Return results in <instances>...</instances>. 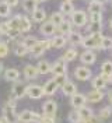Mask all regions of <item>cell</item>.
<instances>
[{
	"mask_svg": "<svg viewBox=\"0 0 112 123\" xmlns=\"http://www.w3.org/2000/svg\"><path fill=\"white\" fill-rule=\"evenodd\" d=\"M77 57V50L76 49H73V48H70V49H67L66 53L63 55V59L66 62H73Z\"/></svg>",
	"mask_w": 112,
	"mask_h": 123,
	"instance_id": "e575fe53",
	"label": "cell"
},
{
	"mask_svg": "<svg viewBox=\"0 0 112 123\" xmlns=\"http://www.w3.org/2000/svg\"><path fill=\"white\" fill-rule=\"evenodd\" d=\"M74 11V6H73V3L72 1H69V0H65V1H62V4H60V13L65 15H70Z\"/></svg>",
	"mask_w": 112,
	"mask_h": 123,
	"instance_id": "603a6c76",
	"label": "cell"
},
{
	"mask_svg": "<svg viewBox=\"0 0 112 123\" xmlns=\"http://www.w3.org/2000/svg\"><path fill=\"white\" fill-rule=\"evenodd\" d=\"M69 1H73V0H69Z\"/></svg>",
	"mask_w": 112,
	"mask_h": 123,
	"instance_id": "11a10c76",
	"label": "cell"
},
{
	"mask_svg": "<svg viewBox=\"0 0 112 123\" xmlns=\"http://www.w3.org/2000/svg\"><path fill=\"white\" fill-rule=\"evenodd\" d=\"M51 48V39H45V41H38L35 45L30 49L28 53L31 55V57H39Z\"/></svg>",
	"mask_w": 112,
	"mask_h": 123,
	"instance_id": "6da1fadb",
	"label": "cell"
},
{
	"mask_svg": "<svg viewBox=\"0 0 112 123\" xmlns=\"http://www.w3.org/2000/svg\"><path fill=\"white\" fill-rule=\"evenodd\" d=\"M3 69H4V67H3V63H0V74L3 73Z\"/></svg>",
	"mask_w": 112,
	"mask_h": 123,
	"instance_id": "681fc988",
	"label": "cell"
},
{
	"mask_svg": "<svg viewBox=\"0 0 112 123\" xmlns=\"http://www.w3.org/2000/svg\"><path fill=\"white\" fill-rule=\"evenodd\" d=\"M25 95H28L31 99H39L44 97V90L41 85H37V84H32V85H28L25 88Z\"/></svg>",
	"mask_w": 112,
	"mask_h": 123,
	"instance_id": "5b68a950",
	"label": "cell"
},
{
	"mask_svg": "<svg viewBox=\"0 0 112 123\" xmlns=\"http://www.w3.org/2000/svg\"><path fill=\"white\" fill-rule=\"evenodd\" d=\"M108 81H109V83H112V74L109 76V78H108Z\"/></svg>",
	"mask_w": 112,
	"mask_h": 123,
	"instance_id": "f5cc1de1",
	"label": "cell"
},
{
	"mask_svg": "<svg viewBox=\"0 0 112 123\" xmlns=\"http://www.w3.org/2000/svg\"><path fill=\"white\" fill-rule=\"evenodd\" d=\"M80 45L83 48H86V49H99V46L97 45V42H95V39H94L92 35H87L86 38H83Z\"/></svg>",
	"mask_w": 112,
	"mask_h": 123,
	"instance_id": "ac0fdd59",
	"label": "cell"
},
{
	"mask_svg": "<svg viewBox=\"0 0 112 123\" xmlns=\"http://www.w3.org/2000/svg\"><path fill=\"white\" fill-rule=\"evenodd\" d=\"M30 52V49L28 48H25V46L22 45V43H18V45L14 48V53L18 56V57H22V56H25V55Z\"/></svg>",
	"mask_w": 112,
	"mask_h": 123,
	"instance_id": "836d02e7",
	"label": "cell"
},
{
	"mask_svg": "<svg viewBox=\"0 0 112 123\" xmlns=\"http://www.w3.org/2000/svg\"><path fill=\"white\" fill-rule=\"evenodd\" d=\"M41 34L42 35H46V37H51L55 34V31H56V25L52 23V21H44V24H41Z\"/></svg>",
	"mask_w": 112,
	"mask_h": 123,
	"instance_id": "8fae6325",
	"label": "cell"
},
{
	"mask_svg": "<svg viewBox=\"0 0 112 123\" xmlns=\"http://www.w3.org/2000/svg\"><path fill=\"white\" fill-rule=\"evenodd\" d=\"M102 6L101 3H97V1H90L88 3V13H102Z\"/></svg>",
	"mask_w": 112,
	"mask_h": 123,
	"instance_id": "1f68e13d",
	"label": "cell"
},
{
	"mask_svg": "<svg viewBox=\"0 0 112 123\" xmlns=\"http://www.w3.org/2000/svg\"><path fill=\"white\" fill-rule=\"evenodd\" d=\"M8 31H10V25H8L7 21H3V23H0V35L6 37V35L8 34Z\"/></svg>",
	"mask_w": 112,
	"mask_h": 123,
	"instance_id": "60d3db41",
	"label": "cell"
},
{
	"mask_svg": "<svg viewBox=\"0 0 112 123\" xmlns=\"http://www.w3.org/2000/svg\"><path fill=\"white\" fill-rule=\"evenodd\" d=\"M109 28L112 30V20H109Z\"/></svg>",
	"mask_w": 112,
	"mask_h": 123,
	"instance_id": "db71d44e",
	"label": "cell"
},
{
	"mask_svg": "<svg viewBox=\"0 0 112 123\" xmlns=\"http://www.w3.org/2000/svg\"><path fill=\"white\" fill-rule=\"evenodd\" d=\"M91 76H92L91 70L88 67H86V66H79L74 70V77L77 80H80V81H87V80L91 78Z\"/></svg>",
	"mask_w": 112,
	"mask_h": 123,
	"instance_id": "52a82bcc",
	"label": "cell"
},
{
	"mask_svg": "<svg viewBox=\"0 0 112 123\" xmlns=\"http://www.w3.org/2000/svg\"><path fill=\"white\" fill-rule=\"evenodd\" d=\"M55 76H62V74H67V67H66V60L63 57H60L52 64V69H51Z\"/></svg>",
	"mask_w": 112,
	"mask_h": 123,
	"instance_id": "8992f818",
	"label": "cell"
},
{
	"mask_svg": "<svg viewBox=\"0 0 112 123\" xmlns=\"http://www.w3.org/2000/svg\"><path fill=\"white\" fill-rule=\"evenodd\" d=\"M111 52H112V49H111Z\"/></svg>",
	"mask_w": 112,
	"mask_h": 123,
	"instance_id": "9f6ffc18",
	"label": "cell"
},
{
	"mask_svg": "<svg viewBox=\"0 0 112 123\" xmlns=\"http://www.w3.org/2000/svg\"><path fill=\"white\" fill-rule=\"evenodd\" d=\"M102 98H104V92L101 90H94V91L88 92V95H86V99L91 104H97L99 101H102Z\"/></svg>",
	"mask_w": 112,
	"mask_h": 123,
	"instance_id": "9a60e30c",
	"label": "cell"
},
{
	"mask_svg": "<svg viewBox=\"0 0 112 123\" xmlns=\"http://www.w3.org/2000/svg\"><path fill=\"white\" fill-rule=\"evenodd\" d=\"M17 117H18V122L21 123H32V122L38 123L39 119H41V116L38 115L37 112H32L30 109H25L21 113H17Z\"/></svg>",
	"mask_w": 112,
	"mask_h": 123,
	"instance_id": "3957f363",
	"label": "cell"
},
{
	"mask_svg": "<svg viewBox=\"0 0 112 123\" xmlns=\"http://www.w3.org/2000/svg\"><path fill=\"white\" fill-rule=\"evenodd\" d=\"M42 111H44V115H52L55 116L56 111H58V105L53 99H49L46 101L44 105H42Z\"/></svg>",
	"mask_w": 112,
	"mask_h": 123,
	"instance_id": "7c38bea8",
	"label": "cell"
},
{
	"mask_svg": "<svg viewBox=\"0 0 112 123\" xmlns=\"http://www.w3.org/2000/svg\"><path fill=\"white\" fill-rule=\"evenodd\" d=\"M108 98H109V102H111V105H112V90L108 92Z\"/></svg>",
	"mask_w": 112,
	"mask_h": 123,
	"instance_id": "c3c4849f",
	"label": "cell"
},
{
	"mask_svg": "<svg viewBox=\"0 0 112 123\" xmlns=\"http://www.w3.org/2000/svg\"><path fill=\"white\" fill-rule=\"evenodd\" d=\"M77 113L80 115V117H81L83 120H87L90 117H92V109L86 106V105H83V106H80L77 109Z\"/></svg>",
	"mask_w": 112,
	"mask_h": 123,
	"instance_id": "83f0119b",
	"label": "cell"
},
{
	"mask_svg": "<svg viewBox=\"0 0 112 123\" xmlns=\"http://www.w3.org/2000/svg\"><path fill=\"white\" fill-rule=\"evenodd\" d=\"M67 37H69V42H70L72 45H80L83 38H84L81 32H77V31H72Z\"/></svg>",
	"mask_w": 112,
	"mask_h": 123,
	"instance_id": "cb8c5ba5",
	"label": "cell"
},
{
	"mask_svg": "<svg viewBox=\"0 0 112 123\" xmlns=\"http://www.w3.org/2000/svg\"><path fill=\"white\" fill-rule=\"evenodd\" d=\"M22 8H24L27 13L32 14V13L38 8V3L35 0H22Z\"/></svg>",
	"mask_w": 112,
	"mask_h": 123,
	"instance_id": "4316f807",
	"label": "cell"
},
{
	"mask_svg": "<svg viewBox=\"0 0 112 123\" xmlns=\"http://www.w3.org/2000/svg\"><path fill=\"white\" fill-rule=\"evenodd\" d=\"M38 70H37V66H32V64H27L24 67V77L27 80H35L38 77Z\"/></svg>",
	"mask_w": 112,
	"mask_h": 123,
	"instance_id": "e0dca14e",
	"label": "cell"
},
{
	"mask_svg": "<svg viewBox=\"0 0 112 123\" xmlns=\"http://www.w3.org/2000/svg\"><path fill=\"white\" fill-rule=\"evenodd\" d=\"M31 15H32V21H35V23H44L46 20V11L44 8H37Z\"/></svg>",
	"mask_w": 112,
	"mask_h": 123,
	"instance_id": "484cf974",
	"label": "cell"
},
{
	"mask_svg": "<svg viewBox=\"0 0 112 123\" xmlns=\"http://www.w3.org/2000/svg\"><path fill=\"white\" fill-rule=\"evenodd\" d=\"M3 119L7 123H17L18 122V117L15 113V108L10 106L8 104H6L3 106Z\"/></svg>",
	"mask_w": 112,
	"mask_h": 123,
	"instance_id": "277c9868",
	"label": "cell"
},
{
	"mask_svg": "<svg viewBox=\"0 0 112 123\" xmlns=\"http://www.w3.org/2000/svg\"><path fill=\"white\" fill-rule=\"evenodd\" d=\"M111 115H112V108L111 106H105V108H102V109L99 111L98 117H99V119H106V117H109Z\"/></svg>",
	"mask_w": 112,
	"mask_h": 123,
	"instance_id": "74e56055",
	"label": "cell"
},
{
	"mask_svg": "<svg viewBox=\"0 0 112 123\" xmlns=\"http://www.w3.org/2000/svg\"><path fill=\"white\" fill-rule=\"evenodd\" d=\"M86 102H87L86 95H83L80 92H76V94H73V95L70 97V104H72V106L74 108V109H79L80 106L86 105Z\"/></svg>",
	"mask_w": 112,
	"mask_h": 123,
	"instance_id": "ba28073f",
	"label": "cell"
},
{
	"mask_svg": "<svg viewBox=\"0 0 112 123\" xmlns=\"http://www.w3.org/2000/svg\"><path fill=\"white\" fill-rule=\"evenodd\" d=\"M58 88H59V87H58V84H56L55 78L48 80V81L45 83V85L42 87V90H44V95H53Z\"/></svg>",
	"mask_w": 112,
	"mask_h": 123,
	"instance_id": "4fadbf2b",
	"label": "cell"
},
{
	"mask_svg": "<svg viewBox=\"0 0 112 123\" xmlns=\"http://www.w3.org/2000/svg\"><path fill=\"white\" fill-rule=\"evenodd\" d=\"M8 45L6 42H0V57H6L8 55Z\"/></svg>",
	"mask_w": 112,
	"mask_h": 123,
	"instance_id": "b9f144b4",
	"label": "cell"
},
{
	"mask_svg": "<svg viewBox=\"0 0 112 123\" xmlns=\"http://www.w3.org/2000/svg\"><path fill=\"white\" fill-rule=\"evenodd\" d=\"M60 88H62V91H63V94H65L66 97H72L73 94L77 92V87H76L74 83H72V81H66Z\"/></svg>",
	"mask_w": 112,
	"mask_h": 123,
	"instance_id": "d6986e66",
	"label": "cell"
},
{
	"mask_svg": "<svg viewBox=\"0 0 112 123\" xmlns=\"http://www.w3.org/2000/svg\"><path fill=\"white\" fill-rule=\"evenodd\" d=\"M51 69H52V66L48 60H39V63L37 64V70L39 74H48V73H51Z\"/></svg>",
	"mask_w": 112,
	"mask_h": 123,
	"instance_id": "7402d4cb",
	"label": "cell"
},
{
	"mask_svg": "<svg viewBox=\"0 0 112 123\" xmlns=\"http://www.w3.org/2000/svg\"><path fill=\"white\" fill-rule=\"evenodd\" d=\"M80 119H81V117H80V115L77 113V111H72V112L69 113V120H70L72 123H77Z\"/></svg>",
	"mask_w": 112,
	"mask_h": 123,
	"instance_id": "f6af8a7d",
	"label": "cell"
},
{
	"mask_svg": "<svg viewBox=\"0 0 112 123\" xmlns=\"http://www.w3.org/2000/svg\"><path fill=\"white\" fill-rule=\"evenodd\" d=\"M37 42H38V39L35 38V37H25V38H24V41H22L21 43H22L24 46H25V48L31 49V48L35 45Z\"/></svg>",
	"mask_w": 112,
	"mask_h": 123,
	"instance_id": "8d00e7d4",
	"label": "cell"
},
{
	"mask_svg": "<svg viewBox=\"0 0 112 123\" xmlns=\"http://www.w3.org/2000/svg\"><path fill=\"white\" fill-rule=\"evenodd\" d=\"M106 83H108V81H106V80H104L101 76L94 77V78H92V81H91L92 88H94V90H101V91H102L105 87H106Z\"/></svg>",
	"mask_w": 112,
	"mask_h": 123,
	"instance_id": "d4e9b609",
	"label": "cell"
},
{
	"mask_svg": "<svg viewBox=\"0 0 112 123\" xmlns=\"http://www.w3.org/2000/svg\"><path fill=\"white\" fill-rule=\"evenodd\" d=\"M25 85L22 84V83H18V81H15V84L13 85V88H11V95L14 97V99H20L22 98L24 95H25Z\"/></svg>",
	"mask_w": 112,
	"mask_h": 123,
	"instance_id": "30bf717a",
	"label": "cell"
},
{
	"mask_svg": "<svg viewBox=\"0 0 112 123\" xmlns=\"http://www.w3.org/2000/svg\"><path fill=\"white\" fill-rule=\"evenodd\" d=\"M99 48L101 49H112V38L109 37H104L101 43H99Z\"/></svg>",
	"mask_w": 112,
	"mask_h": 123,
	"instance_id": "f35d334b",
	"label": "cell"
},
{
	"mask_svg": "<svg viewBox=\"0 0 112 123\" xmlns=\"http://www.w3.org/2000/svg\"><path fill=\"white\" fill-rule=\"evenodd\" d=\"M49 21H52V23L58 27L59 24H62L63 21H65V15L62 14L60 11H55V13L51 15V20H49Z\"/></svg>",
	"mask_w": 112,
	"mask_h": 123,
	"instance_id": "4dcf8cb0",
	"label": "cell"
},
{
	"mask_svg": "<svg viewBox=\"0 0 112 123\" xmlns=\"http://www.w3.org/2000/svg\"><path fill=\"white\" fill-rule=\"evenodd\" d=\"M80 60H81V63H84V64L88 66V64H94V63H95L97 56H95V53H94L91 49H86L81 53V56H80Z\"/></svg>",
	"mask_w": 112,
	"mask_h": 123,
	"instance_id": "9c48e42d",
	"label": "cell"
},
{
	"mask_svg": "<svg viewBox=\"0 0 112 123\" xmlns=\"http://www.w3.org/2000/svg\"><path fill=\"white\" fill-rule=\"evenodd\" d=\"M101 31H102V23H90L87 27V32H90L91 35L101 32Z\"/></svg>",
	"mask_w": 112,
	"mask_h": 123,
	"instance_id": "f546056e",
	"label": "cell"
},
{
	"mask_svg": "<svg viewBox=\"0 0 112 123\" xmlns=\"http://www.w3.org/2000/svg\"><path fill=\"white\" fill-rule=\"evenodd\" d=\"M70 23L73 24L74 27H79V28H83V27H86V24H87V20H88V17L86 14V11H83V10H74L72 14H70Z\"/></svg>",
	"mask_w": 112,
	"mask_h": 123,
	"instance_id": "7a4b0ae2",
	"label": "cell"
},
{
	"mask_svg": "<svg viewBox=\"0 0 112 123\" xmlns=\"http://www.w3.org/2000/svg\"><path fill=\"white\" fill-rule=\"evenodd\" d=\"M92 1H97V3H101V4H105V3H108V0H92Z\"/></svg>",
	"mask_w": 112,
	"mask_h": 123,
	"instance_id": "7dc6e473",
	"label": "cell"
},
{
	"mask_svg": "<svg viewBox=\"0 0 112 123\" xmlns=\"http://www.w3.org/2000/svg\"><path fill=\"white\" fill-rule=\"evenodd\" d=\"M90 23H102V13H91Z\"/></svg>",
	"mask_w": 112,
	"mask_h": 123,
	"instance_id": "ab89813d",
	"label": "cell"
},
{
	"mask_svg": "<svg viewBox=\"0 0 112 123\" xmlns=\"http://www.w3.org/2000/svg\"><path fill=\"white\" fill-rule=\"evenodd\" d=\"M3 77H4V80L6 81H17L18 80V77H20V71L14 67H10V69H6L4 70V73H3Z\"/></svg>",
	"mask_w": 112,
	"mask_h": 123,
	"instance_id": "5bb4252c",
	"label": "cell"
},
{
	"mask_svg": "<svg viewBox=\"0 0 112 123\" xmlns=\"http://www.w3.org/2000/svg\"><path fill=\"white\" fill-rule=\"evenodd\" d=\"M38 123H56V120H55V116H52V115H44V116H41V119H39Z\"/></svg>",
	"mask_w": 112,
	"mask_h": 123,
	"instance_id": "7bdbcfd3",
	"label": "cell"
},
{
	"mask_svg": "<svg viewBox=\"0 0 112 123\" xmlns=\"http://www.w3.org/2000/svg\"><path fill=\"white\" fill-rule=\"evenodd\" d=\"M20 20H21V15H14V17H11L7 21L8 25H10V28H11V30H18V27H20Z\"/></svg>",
	"mask_w": 112,
	"mask_h": 123,
	"instance_id": "d590c367",
	"label": "cell"
},
{
	"mask_svg": "<svg viewBox=\"0 0 112 123\" xmlns=\"http://www.w3.org/2000/svg\"><path fill=\"white\" fill-rule=\"evenodd\" d=\"M66 45V37L62 35H56L51 39V48H56V49H62Z\"/></svg>",
	"mask_w": 112,
	"mask_h": 123,
	"instance_id": "44dd1931",
	"label": "cell"
},
{
	"mask_svg": "<svg viewBox=\"0 0 112 123\" xmlns=\"http://www.w3.org/2000/svg\"><path fill=\"white\" fill-rule=\"evenodd\" d=\"M0 123H7V122H6V120H4V119L1 117V119H0Z\"/></svg>",
	"mask_w": 112,
	"mask_h": 123,
	"instance_id": "816d5d0a",
	"label": "cell"
},
{
	"mask_svg": "<svg viewBox=\"0 0 112 123\" xmlns=\"http://www.w3.org/2000/svg\"><path fill=\"white\" fill-rule=\"evenodd\" d=\"M10 13H11V7L8 6L6 1H1L0 3V17H8L10 15Z\"/></svg>",
	"mask_w": 112,
	"mask_h": 123,
	"instance_id": "d6a6232c",
	"label": "cell"
},
{
	"mask_svg": "<svg viewBox=\"0 0 112 123\" xmlns=\"http://www.w3.org/2000/svg\"><path fill=\"white\" fill-rule=\"evenodd\" d=\"M4 1L7 3L10 7H15V6L18 4V1H20V0H4Z\"/></svg>",
	"mask_w": 112,
	"mask_h": 123,
	"instance_id": "bcb514c9",
	"label": "cell"
},
{
	"mask_svg": "<svg viewBox=\"0 0 112 123\" xmlns=\"http://www.w3.org/2000/svg\"><path fill=\"white\" fill-rule=\"evenodd\" d=\"M101 74L102 76H111L112 74V62L111 60H106L102 63V66H101Z\"/></svg>",
	"mask_w": 112,
	"mask_h": 123,
	"instance_id": "f1b7e54d",
	"label": "cell"
},
{
	"mask_svg": "<svg viewBox=\"0 0 112 123\" xmlns=\"http://www.w3.org/2000/svg\"><path fill=\"white\" fill-rule=\"evenodd\" d=\"M56 30H58V32H59L62 37H65V35H69L72 31H73V24L70 23V21H63L62 24H59L58 27H56Z\"/></svg>",
	"mask_w": 112,
	"mask_h": 123,
	"instance_id": "2e32d148",
	"label": "cell"
},
{
	"mask_svg": "<svg viewBox=\"0 0 112 123\" xmlns=\"http://www.w3.org/2000/svg\"><path fill=\"white\" fill-rule=\"evenodd\" d=\"M55 81H56V84L58 87H62V85L65 84L67 81V74H62V76H55Z\"/></svg>",
	"mask_w": 112,
	"mask_h": 123,
	"instance_id": "ee69618b",
	"label": "cell"
},
{
	"mask_svg": "<svg viewBox=\"0 0 112 123\" xmlns=\"http://www.w3.org/2000/svg\"><path fill=\"white\" fill-rule=\"evenodd\" d=\"M37 3H44V1H46V0H35Z\"/></svg>",
	"mask_w": 112,
	"mask_h": 123,
	"instance_id": "f907efd6",
	"label": "cell"
},
{
	"mask_svg": "<svg viewBox=\"0 0 112 123\" xmlns=\"http://www.w3.org/2000/svg\"><path fill=\"white\" fill-rule=\"evenodd\" d=\"M32 28V24H31V20L27 17V15H21V20H20V27H18V31L20 32H28Z\"/></svg>",
	"mask_w": 112,
	"mask_h": 123,
	"instance_id": "ffe728a7",
	"label": "cell"
}]
</instances>
